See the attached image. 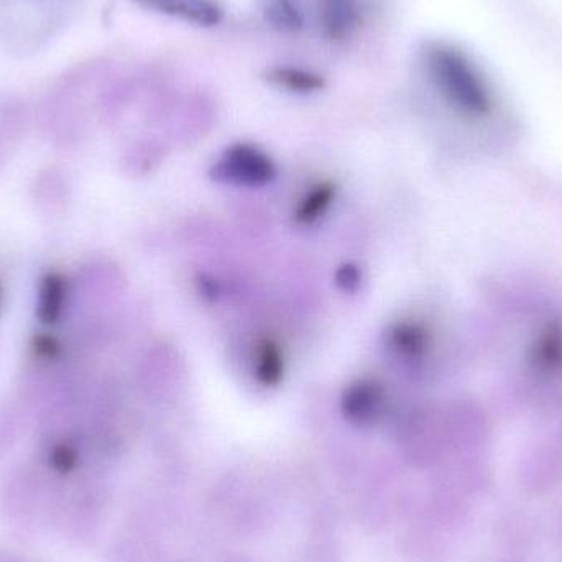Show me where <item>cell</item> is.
<instances>
[{"label":"cell","mask_w":562,"mask_h":562,"mask_svg":"<svg viewBox=\"0 0 562 562\" xmlns=\"http://www.w3.org/2000/svg\"><path fill=\"white\" fill-rule=\"evenodd\" d=\"M429 78L449 106L464 116H489L493 96L487 79L464 51L446 43H431L424 51Z\"/></svg>","instance_id":"obj_1"},{"label":"cell","mask_w":562,"mask_h":562,"mask_svg":"<svg viewBox=\"0 0 562 562\" xmlns=\"http://www.w3.org/2000/svg\"><path fill=\"white\" fill-rule=\"evenodd\" d=\"M212 180L244 188H262L277 178V165L252 143H235L211 170Z\"/></svg>","instance_id":"obj_2"},{"label":"cell","mask_w":562,"mask_h":562,"mask_svg":"<svg viewBox=\"0 0 562 562\" xmlns=\"http://www.w3.org/2000/svg\"><path fill=\"white\" fill-rule=\"evenodd\" d=\"M385 392L372 378L355 380L344 390L341 398L342 415L357 426H370L382 415Z\"/></svg>","instance_id":"obj_3"},{"label":"cell","mask_w":562,"mask_h":562,"mask_svg":"<svg viewBox=\"0 0 562 562\" xmlns=\"http://www.w3.org/2000/svg\"><path fill=\"white\" fill-rule=\"evenodd\" d=\"M319 25L331 42H346L364 22L359 0H318Z\"/></svg>","instance_id":"obj_4"},{"label":"cell","mask_w":562,"mask_h":562,"mask_svg":"<svg viewBox=\"0 0 562 562\" xmlns=\"http://www.w3.org/2000/svg\"><path fill=\"white\" fill-rule=\"evenodd\" d=\"M135 4L157 14L168 15L199 27H214L222 20L217 0H134Z\"/></svg>","instance_id":"obj_5"},{"label":"cell","mask_w":562,"mask_h":562,"mask_svg":"<svg viewBox=\"0 0 562 562\" xmlns=\"http://www.w3.org/2000/svg\"><path fill=\"white\" fill-rule=\"evenodd\" d=\"M268 83L295 94H313L326 88V79L313 71L293 68V66H275L265 73Z\"/></svg>","instance_id":"obj_6"},{"label":"cell","mask_w":562,"mask_h":562,"mask_svg":"<svg viewBox=\"0 0 562 562\" xmlns=\"http://www.w3.org/2000/svg\"><path fill=\"white\" fill-rule=\"evenodd\" d=\"M337 188L332 181H321L309 189L296 206L295 222L298 226H311L328 212L336 199Z\"/></svg>","instance_id":"obj_7"},{"label":"cell","mask_w":562,"mask_h":562,"mask_svg":"<svg viewBox=\"0 0 562 562\" xmlns=\"http://www.w3.org/2000/svg\"><path fill=\"white\" fill-rule=\"evenodd\" d=\"M255 378L263 387L275 388L285 375V357L280 344L273 339H263L255 354Z\"/></svg>","instance_id":"obj_8"},{"label":"cell","mask_w":562,"mask_h":562,"mask_svg":"<svg viewBox=\"0 0 562 562\" xmlns=\"http://www.w3.org/2000/svg\"><path fill=\"white\" fill-rule=\"evenodd\" d=\"M388 342L403 357L418 359L428 347V332L420 324L398 323L388 332Z\"/></svg>","instance_id":"obj_9"},{"label":"cell","mask_w":562,"mask_h":562,"mask_svg":"<svg viewBox=\"0 0 562 562\" xmlns=\"http://www.w3.org/2000/svg\"><path fill=\"white\" fill-rule=\"evenodd\" d=\"M65 280L56 273H51L43 280L38 301V318L45 324H55L60 319L65 303Z\"/></svg>","instance_id":"obj_10"},{"label":"cell","mask_w":562,"mask_h":562,"mask_svg":"<svg viewBox=\"0 0 562 562\" xmlns=\"http://www.w3.org/2000/svg\"><path fill=\"white\" fill-rule=\"evenodd\" d=\"M262 12L272 27L283 32H296L303 27V17L296 0H260Z\"/></svg>","instance_id":"obj_11"},{"label":"cell","mask_w":562,"mask_h":562,"mask_svg":"<svg viewBox=\"0 0 562 562\" xmlns=\"http://www.w3.org/2000/svg\"><path fill=\"white\" fill-rule=\"evenodd\" d=\"M50 461L53 469L58 470L61 474H68L76 466L78 454L68 444H60L51 451Z\"/></svg>","instance_id":"obj_12"},{"label":"cell","mask_w":562,"mask_h":562,"mask_svg":"<svg viewBox=\"0 0 562 562\" xmlns=\"http://www.w3.org/2000/svg\"><path fill=\"white\" fill-rule=\"evenodd\" d=\"M337 285L341 286V290L346 293H354L360 285V272L359 268L355 265H344V267L337 272Z\"/></svg>","instance_id":"obj_13"},{"label":"cell","mask_w":562,"mask_h":562,"mask_svg":"<svg viewBox=\"0 0 562 562\" xmlns=\"http://www.w3.org/2000/svg\"><path fill=\"white\" fill-rule=\"evenodd\" d=\"M37 351L45 357H55L56 352H58V344L50 337H38Z\"/></svg>","instance_id":"obj_14"}]
</instances>
